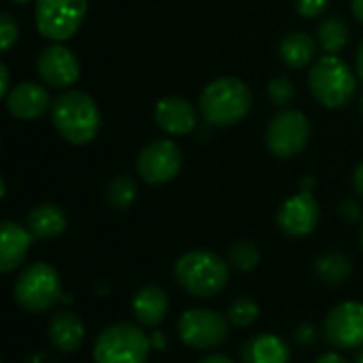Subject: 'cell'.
Segmentation results:
<instances>
[{
    "mask_svg": "<svg viewBox=\"0 0 363 363\" xmlns=\"http://www.w3.org/2000/svg\"><path fill=\"white\" fill-rule=\"evenodd\" d=\"M151 336L134 323H113L100 332L94 345V363H147Z\"/></svg>",
    "mask_w": 363,
    "mask_h": 363,
    "instance_id": "8992f818",
    "label": "cell"
},
{
    "mask_svg": "<svg viewBox=\"0 0 363 363\" xmlns=\"http://www.w3.org/2000/svg\"><path fill=\"white\" fill-rule=\"evenodd\" d=\"M323 336L336 349L363 347V304L342 302L334 306L323 321Z\"/></svg>",
    "mask_w": 363,
    "mask_h": 363,
    "instance_id": "8fae6325",
    "label": "cell"
},
{
    "mask_svg": "<svg viewBox=\"0 0 363 363\" xmlns=\"http://www.w3.org/2000/svg\"><path fill=\"white\" fill-rule=\"evenodd\" d=\"M138 196V189H136V183L132 177L128 174H121L117 179L111 181L108 189H106V200L113 208H119V211H125L134 204Z\"/></svg>",
    "mask_w": 363,
    "mask_h": 363,
    "instance_id": "cb8c5ba5",
    "label": "cell"
},
{
    "mask_svg": "<svg viewBox=\"0 0 363 363\" xmlns=\"http://www.w3.org/2000/svg\"><path fill=\"white\" fill-rule=\"evenodd\" d=\"M11 91V85H9V68L6 64H0V96L6 98Z\"/></svg>",
    "mask_w": 363,
    "mask_h": 363,
    "instance_id": "1f68e13d",
    "label": "cell"
},
{
    "mask_svg": "<svg viewBox=\"0 0 363 363\" xmlns=\"http://www.w3.org/2000/svg\"><path fill=\"white\" fill-rule=\"evenodd\" d=\"M32 232L15 221H2L0 225V272L9 274L13 270H17L30 247H32Z\"/></svg>",
    "mask_w": 363,
    "mask_h": 363,
    "instance_id": "2e32d148",
    "label": "cell"
},
{
    "mask_svg": "<svg viewBox=\"0 0 363 363\" xmlns=\"http://www.w3.org/2000/svg\"><path fill=\"white\" fill-rule=\"evenodd\" d=\"M279 53H281V60L289 68L300 70V68H304L306 64L313 62V57L317 53V43L306 32H289V34L283 36Z\"/></svg>",
    "mask_w": 363,
    "mask_h": 363,
    "instance_id": "44dd1931",
    "label": "cell"
},
{
    "mask_svg": "<svg viewBox=\"0 0 363 363\" xmlns=\"http://www.w3.org/2000/svg\"><path fill=\"white\" fill-rule=\"evenodd\" d=\"M170 311V298L160 285H145L132 296V315L143 328H157Z\"/></svg>",
    "mask_w": 363,
    "mask_h": 363,
    "instance_id": "e0dca14e",
    "label": "cell"
},
{
    "mask_svg": "<svg viewBox=\"0 0 363 363\" xmlns=\"http://www.w3.org/2000/svg\"><path fill=\"white\" fill-rule=\"evenodd\" d=\"M15 302L30 313H47L64 300L57 270L47 262H34L21 270L13 285Z\"/></svg>",
    "mask_w": 363,
    "mask_h": 363,
    "instance_id": "5b68a950",
    "label": "cell"
},
{
    "mask_svg": "<svg viewBox=\"0 0 363 363\" xmlns=\"http://www.w3.org/2000/svg\"><path fill=\"white\" fill-rule=\"evenodd\" d=\"M353 187H355L357 196L363 198V162L355 168V172H353Z\"/></svg>",
    "mask_w": 363,
    "mask_h": 363,
    "instance_id": "d6a6232c",
    "label": "cell"
},
{
    "mask_svg": "<svg viewBox=\"0 0 363 363\" xmlns=\"http://www.w3.org/2000/svg\"><path fill=\"white\" fill-rule=\"evenodd\" d=\"M242 363H289V345L277 334H259L247 340L240 349Z\"/></svg>",
    "mask_w": 363,
    "mask_h": 363,
    "instance_id": "d6986e66",
    "label": "cell"
},
{
    "mask_svg": "<svg viewBox=\"0 0 363 363\" xmlns=\"http://www.w3.org/2000/svg\"><path fill=\"white\" fill-rule=\"evenodd\" d=\"M362 115H363V98H362Z\"/></svg>",
    "mask_w": 363,
    "mask_h": 363,
    "instance_id": "ee69618b",
    "label": "cell"
},
{
    "mask_svg": "<svg viewBox=\"0 0 363 363\" xmlns=\"http://www.w3.org/2000/svg\"><path fill=\"white\" fill-rule=\"evenodd\" d=\"M151 347H153L155 351H164V349H166V336H164L162 332H153V336H151Z\"/></svg>",
    "mask_w": 363,
    "mask_h": 363,
    "instance_id": "d590c367",
    "label": "cell"
},
{
    "mask_svg": "<svg viewBox=\"0 0 363 363\" xmlns=\"http://www.w3.org/2000/svg\"><path fill=\"white\" fill-rule=\"evenodd\" d=\"M294 336H296V342H298V345H302V347H313V345L319 342L321 332H319L313 323H300V325L296 328Z\"/></svg>",
    "mask_w": 363,
    "mask_h": 363,
    "instance_id": "f546056e",
    "label": "cell"
},
{
    "mask_svg": "<svg viewBox=\"0 0 363 363\" xmlns=\"http://www.w3.org/2000/svg\"><path fill=\"white\" fill-rule=\"evenodd\" d=\"M315 272L317 277L328 283V285H342L345 281L351 279L353 274V262L338 251H330L315 262Z\"/></svg>",
    "mask_w": 363,
    "mask_h": 363,
    "instance_id": "7402d4cb",
    "label": "cell"
},
{
    "mask_svg": "<svg viewBox=\"0 0 363 363\" xmlns=\"http://www.w3.org/2000/svg\"><path fill=\"white\" fill-rule=\"evenodd\" d=\"M68 215L57 204H40L28 213V230L34 238L51 240L66 232Z\"/></svg>",
    "mask_w": 363,
    "mask_h": 363,
    "instance_id": "ffe728a7",
    "label": "cell"
},
{
    "mask_svg": "<svg viewBox=\"0 0 363 363\" xmlns=\"http://www.w3.org/2000/svg\"><path fill=\"white\" fill-rule=\"evenodd\" d=\"M253 98L249 87L236 77H221L208 83L200 96L202 117L217 128H228L242 121L251 111Z\"/></svg>",
    "mask_w": 363,
    "mask_h": 363,
    "instance_id": "3957f363",
    "label": "cell"
},
{
    "mask_svg": "<svg viewBox=\"0 0 363 363\" xmlns=\"http://www.w3.org/2000/svg\"><path fill=\"white\" fill-rule=\"evenodd\" d=\"M268 96L277 106H287L296 98V85L289 77L281 74L268 83Z\"/></svg>",
    "mask_w": 363,
    "mask_h": 363,
    "instance_id": "4316f807",
    "label": "cell"
},
{
    "mask_svg": "<svg viewBox=\"0 0 363 363\" xmlns=\"http://www.w3.org/2000/svg\"><path fill=\"white\" fill-rule=\"evenodd\" d=\"M225 317L234 328H251L259 319V306L251 298H238L228 306Z\"/></svg>",
    "mask_w": 363,
    "mask_h": 363,
    "instance_id": "484cf974",
    "label": "cell"
},
{
    "mask_svg": "<svg viewBox=\"0 0 363 363\" xmlns=\"http://www.w3.org/2000/svg\"><path fill=\"white\" fill-rule=\"evenodd\" d=\"M87 15V0H36V30L47 40L72 38Z\"/></svg>",
    "mask_w": 363,
    "mask_h": 363,
    "instance_id": "52a82bcc",
    "label": "cell"
},
{
    "mask_svg": "<svg viewBox=\"0 0 363 363\" xmlns=\"http://www.w3.org/2000/svg\"><path fill=\"white\" fill-rule=\"evenodd\" d=\"M355 363H363V349L357 353V357H355Z\"/></svg>",
    "mask_w": 363,
    "mask_h": 363,
    "instance_id": "60d3db41",
    "label": "cell"
},
{
    "mask_svg": "<svg viewBox=\"0 0 363 363\" xmlns=\"http://www.w3.org/2000/svg\"><path fill=\"white\" fill-rule=\"evenodd\" d=\"M259 249L251 240H238L230 247V264L240 272H251L259 264Z\"/></svg>",
    "mask_w": 363,
    "mask_h": 363,
    "instance_id": "d4e9b609",
    "label": "cell"
},
{
    "mask_svg": "<svg viewBox=\"0 0 363 363\" xmlns=\"http://www.w3.org/2000/svg\"><path fill=\"white\" fill-rule=\"evenodd\" d=\"M51 121L57 134L70 145H87L100 132V108L94 98L79 89L60 94L51 104Z\"/></svg>",
    "mask_w": 363,
    "mask_h": 363,
    "instance_id": "6da1fadb",
    "label": "cell"
},
{
    "mask_svg": "<svg viewBox=\"0 0 363 363\" xmlns=\"http://www.w3.org/2000/svg\"><path fill=\"white\" fill-rule=\"evenodd\" d=\"M9 2H13V4H28L30 0H9Z\"/></svg>",
    "mask_w": 363,
    "mask_h": 363,
    "instance_id": "b9f144b4",
    "label": "cell"
},
{
    "mask_svg": "<svg viewBox=\"0 0 363 363\" xmlns=\"http://www.w3.org/2000/svg\"><path fill=\"white\" fill-rule=\"evenodd\" d=\"M174 279L179 287L198 300L219 296L230 281V266L213 251H187L174 264Z\"/></svg>",
    "mask_w": 363,
    "mask_h": 363,
    "instance_id": "7a4b0ae2",
    "label": "cell"
},
{
    "mask_svg": "<svg viewBox=\"0 0 363 363\" xmlns=\"http://www.w3.org/2000/svg\"><path fill=\"white\" fill-rule=\"evenodd\" d=\"M315 363H347V359H345V357H340V353H334V351H330V353H323V355H319Z\"/></svg>",
    "mask_w": 363,
    "mask_h": 363,
    "instance_id": "836d02e7",
    "label": "cell"
},
{
    "mask_svg": "<svg viewBox=\"0 0 363 363\" xmlns=\"http://www.w3.org/2000/svg\"><path fill=\"white\" fill-rule=\"evenodd\" d=\"M357 77L363 83V40L362 45H359V49H357Z\"/></svg>",
    "mask_w": 363,
    "mask_h": 363,
    "instance_id": "f35d334b",
    "label": "cell"
},
{
    "mask_svg": "<svg viewBox=\"0 0 363 363\" xmlns=\"http://www.w3.org/2000/svg\"><path fill=\"white\" fill-rule=\"evenodd\" d=\"M338 215L347 221V223H357L362 219V208L355 200H345L338 206Z\"/></svg>",
    "mask_w": 363,
    "mask_h": 363,
    "instance_id": "4dcf8cb0",
    "label": "cell"
},
{
    "mask_svg": "<svg viewBox=\"0 0 363 363\" xmlns=\"http://www.w3.org/2000/svg\"><path fill=\"white\" fill-rule=\"evenodd\" d=\"M183 166V153L170 138H160L149 143L136 160L138 177L147 185H164L170 183Z\"/></svg>",
    "mask_w": 363,
    "mask_h": 363,
    "instance_id": "30bf717a",
    "label": "cell"
},
{
    "mask_svg": "<svg viewBox=\"0 0 363 363\" xmlns=\"http://www.w3.org/2000/svg\"><path fill=\"white\" fill-rule=\"evenodd\" d=\"M17 36H19L17 21L13 19V15L2 13L0 15V49H2V53L11 51V47L17 43Z\"/></svg>",
    "mask_w": 363,
    "mask_h": 363,
    "instance_id": "83f0119b",
    "label": "cell"
},
{
    "mask_svg": "<svg viewBox=\"0 0 363 363\" xmlns=\"http://www.w3.org/2000/svg\"><path fill=\"white\" fill-rule=\"evenodd\" d=\"M277 223L283 234L302 238L315 232L319 223V204L311 191H300L287 198L277 215Z\"/></svg>",
    "mask_w": 363,
    "mask_h": 363,
    "instance_id": "7c38bea8",
    "label": "cell"
},
{
    "mask_svg": "<svg viewBox=\"0 0 363 363\" xmlns=\"http://www.w3.org/2000/svg\"><path fill=\"white\" fill-rule=\"evenodd\" d=\"M362 247H363V221H362Z\"/></svg>",
    "mask_w": 363,
    "mask_h": 363,
    "instance_id": "7bdbcfd3",
    "label": "cell"
},
{
    "mask_svg": "<svg viewBox=\"0 0 363 363\" xmlns=\"http://www.w3.org/2000/svg\"><path fill=\"white\" fill-rule=\"evenodd\" d=\"M313 185H315V179H313V177H304V179L300 181L302 191H313Z\"/></svg>",
    "mask_w": 363,
    "mask_h": 363,
    "instance_id": "ab89813d",
    "label": "cell"
},
{
    "mask_svg": "<svg viewBox=\"0 0 363 363\" xmlns=\"http://www.w3.org/2000/svg\"><path fill=\"white\" fill-rule=\"evenodd\" d=\"M308 85L319 104L325 108L347 106L357 89L353 68L338 55H323L308 72Z\"/></svg>",
    "mask_w": 363,
    "mask_h": 363,
    "instance_id": "277c9868",
    "label": "cell"
},
{
    "mask_svg": "<svg viewBox=\"0 0 363 363\" xmlns=\"http://www.w3.org/2000/svg\"><path fill=\"white\" fill-rule=\"evenodd\" d=\"M153 119L162 132L170 136H187L196 130V108L181 96H166L155 104Z\"/></svg>",
    "mask_w": 363,
    "mask_h": 363,
    "instance_id": "5bb4252c",
    "label": "cell"
},
{
    "mask_svg": "<svg viewBox=\"0 0 363 363\" xmlns=\"http://www.w3.org/2000/svg\"><path fill=\"white\" fill-rule=\"evenodd\" d=\"M23 363H57L51 355H47V353H34V355H30L28 359Z\"/></svg>",
    "mask_w": 363,
    "mask_h": 363,
    "instance_id": "8d00e7d4",
    "label": "cell"
},
{
    "mask_svg": "<svg viewBox=\"0 0 363 363\" xmlns=\"http://www.w3.org/2000/svg\"><path fill=\"white\" fill-rule=\"evenodd\" d=\"M351 30L345 19L340 17H328L319 23L317 28V43L328 55H336L349 45Z\"/></svg>",
    "mask_w": 363,
    "mask_h": 363,
    "instance_id": "603a6c76",
    "label": "cell"
},
{
    "mask_svg": "<svg viewBox=\"0 0 363 363\" xmlns=\"http://www.w3.org/2000/svg\"><path fill=\"white\" fill-rule=\"evenodd\" d=\"M351 11L363 23V0H351Z\"/></svg>",
    "mask_w": 363,
    "mask_h": 363,
    "instance_id": "74e56055",
    "label": "cell"
},
{
    "mask_svg": "<svg viewBox=\"0 0 363 363\" xmlns=\"http://www.w3.org/2000/svg\"><path fill=\"white\" fill-rule=\"evenodd\" d=\"M177 332L183 345L196 351L221 347L230 336V321L213 308H189L181 315Z\"/></svg>",
    "mask_w": 363,
    "mask_h": 363,
    "instance_id": "ba28073f",
    "label": "cell"
},
{
    "mask_svg": "<svg viewBox=\"0 0 363 363\" xmlns=\"http://www.w3.org/2000/svg\"><path fill=\"white\" fill-rule=\"evenodd\" d=\"M296 6L302 17L315 19L325 13V9L330 6V0H296Z\"/></svg>",
    "mask_w": 363,
    "mask_h": 363,
    "instance_id": "f1b7e54d",
    "label": "cell"
},
{
    "mask_svg": "<svg viewBox=\"0 0 363 363\" xmlns=\"http://www.w3.org/2000/svg\"><path fill=\"white\" fill-rule=\"evenodd\" d=\"M308 138L311 123L306 115L298 108H283L272 117L266 130V145L281 160L300 155L306 149Z\"/></svg>",
    "mask_w": 363,
    "mask_h": 363,
    "instance_id": "9c48e42d",
    "label": "cell"
},
{
    "mask_svg": "<svg viewBox=\"0 0 363 363\" xmlns=\"http://www.w3.org/2000/svg\"><path fill=\"white\" fill-rule=\"evenodd\" d=\"M49 340L62 353H74L85 340V325L72 311H60L49 321Z\"/></svg>",
    "mask_w": 363,
    "mask_h": 363,
    "instance_id": "ac0fdd59",
    "label": "cell"
},
{
    "mask_svg": "<svg viewBox=\"0 0 363 363\" xmlns=\"http://www.w3.org/2000/svg\"><path fill=\"white\" fill-rule=\"evenodd\" d=\"M4 100H6L9 113L15 119H21V121H32V119L43 117L53 104L51 98H49L47 87H43L38 83H32V81L17 83L9 91V96Z\"/></svg>",
    "mask_w": 363,
    "mask_h": 363,
    "instance_id": "9a60e30c",
    "label": "cell"
},
{
    "mask_svg": "<svg viewBox=\"0 0 363 363\" xmlns=\"http://www.w3.org/2000/svg\"><path fill=\"white\" fill-rule=\"evenodd\" d=\"M198 363H234V359H230L223 353H211V355H206L204 359H200Z\"/></svg>",
    "mask_w": 363,
    "mask_h": 363,
    "instance_id": "e575fe53",
    "label": "cell"
},
{
    "mask_svg": "<svg viewBox=\"0 0 363 363\" xmlns=\"http://www.w3.org/2000/svg\"><path fill=\"white\" fill-rule=\"evenodd\" d=\"M36 70L47 85L62 89V87H70L79 81L81 64L70 49H66L62 45H49L38 53Z\"/></svg>",
    "mask_w": 363,
    "mask_h": 363,
    "instance_id": "4fadbf2b",
    "label": "cell"
}]
</instances>
